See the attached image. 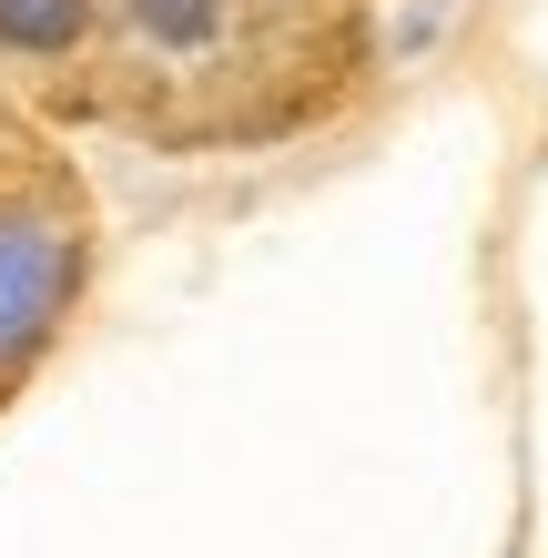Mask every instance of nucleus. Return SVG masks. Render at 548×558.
<instances>
[{
    "instance_id": "nucleus-1",
    "label": "nucleus",
    "mask_w": 548,
    "mask_h": 558,
    "mask_svg": "<svg viewBox=\"0 0 548 558\" xmlns=\"http://www.w3.org/2000/svg\"><path fill=\"white\" fill-rule=\"evenodd\" d=\"M72 284H82V234L51 204H0V376L51 345Z\"/></svg>"
},
{
    "instance_id": "nucleus-2",
    "label": "nucleus",
    "mask_w": 548,
    "mask_h": 558,
    "mask_svg": "<svg viewBox=\"0 0 548 558\" xmlns=\"http://www.w3.org/2000/svg\"><path fill=\"white\" fill-rule=\"evenodd\" d=\"M92 21H102V0H0V51L61 61V51L92 41Z\"/></svg>"
},
{
    "instance_id": "nucleus-3",
    "label": "nucleus",
    "mask_w": 548,
    "mask_h": 558,
    "mask_svg": "<svg viewBox=\"0 0 548 558\" xmlns=\"http://www.w3.org/2000/svg\"><path fill=\"white\" fill-rule=\"evenodd\" d=\"M223 11H234V0H122V21H133L153 51H214Z\"/></svg>"
}]
</instances>
